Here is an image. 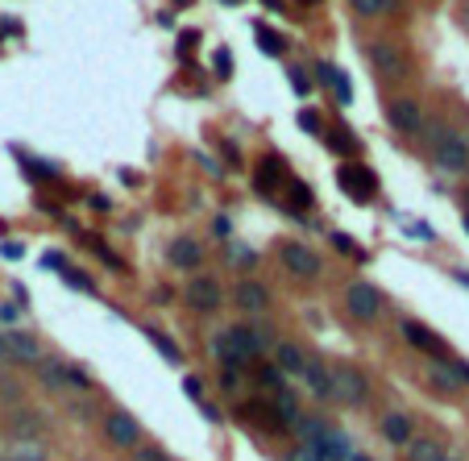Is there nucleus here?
Segmentation results:
<instances>
[{
    "label": "nucleus",
    "mask_w": 469,
    "mask_h": 461,
    "mask_svg": "<svg viewBox=\"0 0 469 461\" xmlns=\"http://www.w3.org/2000/svg\"><path fill=\"white\" fill-rule=\"evenodd\" d=\"M291 87H295L299 96H308V92H312V83H308V71H303V67H291Z\"/></svg>",
    "instance_id": "nucleus-33"
},
{
    "label": "nucleus",
    "mask_w": 469,
    "mask_h": 461,
    "mask_svg": "<svg viewBox=\"0 0 469 461\" xmlns=\"http://www.w3.org/2000/svg\"><path fill=\"white\" fill-rule=\"evenodd\" d=\"M299 129H303V133H320V129H324V125H320V112L303 108V112H299Z\"/></svg>",
    "instance_id": "nucleus-30"
},
{
    "label": "nucleus",
    "mask_w": 469,
    "mask_h": 461,
    "mask_svg": "<svg viewBox=\"0 0 469 461\" xmlns=\"http://www.w3.org/2000/svg\"><path fill=\"white\" fill-rule=\"evenodd\" d=\"M399 0H353V8L362 12V17H382V12H391Z\"/></svg>",
    "instance_id": "nucleus-25"
},
{
    "label": "nucleus",
    "mask_w": 469,
    "mask_h": 461,
    "mask_svg": "<svg viewBox=\"0 0 469 461\" xmlns=\"http://www.w3.org/2000/svg\"><path fill=\"white\" fill-rule=\"evenodd\" d=\"M382 437H387L391 445H407V441H412V420L399 416V412L387 416V420H382Z\"/></svg>",
    "instance_id": "nucleus-21"
},
{
    "label": "nucleus",
    "mask_w": 469,
    "mask_h": 461,
    "mask_svg": "<svg viewBox=\"0 0 469 461\" xmlns=\"http://www.w3.org/2000/svg\"><path fill=\"white\" fill-rule=\"evenodd\" d=\"M0 254H4L8 262H21V254H25V245H21V241H4V245H0Z\"/></svg>",
    "instance_id": "nucleus-36"
},
{
    "label": "nucleus",
    "mask_w": 469,
    "mask_h": 461,
    "mask_svg": "<svg viewBox=\"0 0 469 461\" xmlns=\"http://www.w3.org/2000/svg\"><path fill=\"white\" fill-rule=\"evenodd\" d=\"M466 233H469V212H466Z\"/></svg>",
    "instance_id": "nucleus-47"
},
{
    "label": "nucleus",
    "mask_w": 469,
    "mask_h": 461,
    "mask_svg": "<svg viewBox=\"0 0 469 461\" xmlns=\"http://www.w3.org/2000/svg\"><path fill=\"white\" fill-rule=\"evenodd\" d=\"M17 316H21V312H17V308H12V304H0V320H4V324H12V320H17Z\"/></svg>",
    "instance_id": "nucleus-39"
},
{
    "label": "nucleus",
    "mask_w": 469,
    "mask_h": 461,
    "mask_svg": "<svg viewBox=\"0 0 469 461\" xmlns=\"http://www.w3.org/2000/svg\"><path fill=\"white\" fill-rule=\"evenodd\" d=\"M316 75H320V79H328V87L337 92V100H341V104H349V100H353V87H349V75H345V71H337L333 62H316Z\"/></svg>",
    "instance_id": "nucleus-17"
},
{
    "label": "nucleus",
    "mask_w": 469,
    "mask_h": 461,
    "mask_svg": "<svg viewBox=\"0 0 469 461\" xmlns=\"http://www.w3.org/2000/svg\"><path fill=\"white\" fill-rule=\"evenodd\" d=\"M441 461H453V458H445V453H441Z\"/></svg>",
    "instance_id": "nucleus-48"
},
{
    "label": "nucleus",
    "mask_w": 469,
    "mask_h": 461,
    "mask_svg": "<svg viewBox=\"0 0 469 461\" xmlns=\"http://www.w3.org/2000/svg\"><path fill=\"white\" fill-rule=\"evenodd\" d=\"M4 354H8L12 362H25V366L42 362V349H37V341H33L29 333H8V337H4Z\"/></svg>",
    "instance_id": "nucleus-11"
},
{
    "label": "nucleus",
    "mask_w": 469,
    "mask_h": 461,
    "mask_svg": "<svg viewBox=\"0 0 469 461\" xmlns=\"http://www.w3.org/2000/svg\"><path fill=\"white\" fill-rule=\"evenodd\" d=\"M42 266H46V270H67V258H62V254H46Z\"/></svg>",
    "instance_id": "nucleus-38"
},
{
    "label": "nucleus",
    "mask_w": 469,
    "mask_h": 461,
    "mask_svg": "<svg viewBox=\"0 0 469 461\" xmlns=\"http://www.w3.org/2000/svg\"><path fill=\"white\" fill-rule=\"evenodd\" d=\"M328 146L337 154H353V137H345V133H328Z\"/></svg>",
    "instance_id": "nucleus-35"
},
{
    "label": "nucleus",
    "mask_w": 469,
    "mask_h": 461,
    "mask_svg": "<svg viewBox=\"0 0 469 461\" xmlns=\"http://www.w3.org/2000/svg\"><path fill=\"white\" fill-rule=\"evenodd\" d=\"M303 362H308V358H303V349H299V345H291V341L274 345V366L283 370V379H287V374H299V370H303Z\"/></svg>",
    "instance_id": "nucleus-18"
},
{
    "label": "nucleus",
    "mask_w": 469,
    "mask_h": 461,
    "mask_svg": "<svg viewBox=\"0 0 469 461\" xmlns=\"http://www.w3.org/2000/svg\"><path fill=\"white\" fill-rule=\"evenodd\" d=\"M183 299H187V308H195V312H216L224 295H220V283H216V279H204V275H200V279H191V283L183 287Z\"/></svg>",
    "instance_id": "nucleus-6"
},
{
    "label": "nucleus",
    "mask_w": 469,
    "mask_h": 461,
    "mask_svg": "<svg viewBox=\"0 0 469 461\" xmlns=\"http://www.w3.org/2000/svg\"><path fill=\"white\" fill-rule=\"evenodd\" d=\"M17 461H42V453H21Z\"/></svg>",
    "instance_id": "nucleus-44"
},
{
    "label": "nucleus",
    "mask_w": 469,
    "mask_h": 461,
    "mask_svg": "<svg viewBox=\"0 0 469 461\" xmlns=\"http://www.w3.org/2000/svg\"><path fill=\"white\" fill-rule=\"evenodd\" d=\"M42 383L46 387H67V366L62 362H42Z\"/></svg>",
    "instance_id": "nucleus-23"
},
{
    "label": "nucleus",
    "mask_w": 469,
    "mask_h": 461,
    "mask_svg": "<svg viewBox=\"0 0 469 461\" xmlns=\"http://www.w3.org/2000/svg\"><path fill=\"white\" fill-rule=\"evenodd\" d=\"M333 245H337L341 254H357V245H353V237H345V233H333Z\"/></svg>",
    "instance_id": "nucleus-37"
},
{
    "label": "nucleus",
    "mask_w": 469,
    "mask_h": 461,
    "mask_svg": "<svg viewBox=\"0 0 469 461\" xmlns=\"http://www.w3.org/2000/svg\"><path fill=\"white\" fill-rule=\"evenodd\" d=\"M370 62L378 67V75H387V79H395V83L412 79V62H407V54H403L399 46H391V42H374V46H370Z\"/></svg>",
    "instance_id": "nucleus-3"
},
{
    "label": "nucleus",
    "mask_w": 469,
    "mask_h": 461,
    "mask_svg": "<svg viewBox=\"0 0 469 461\" xmlns=\"http://www.w3.org/2000/svg\"><path fill=\"white\" fill-rule=\"evenodd\" d=\"M104 437H108L116 449H137V441H141V424H137L129 412H112V416L104 420Z\"/></svg>",
    "instance_id": "nucleus-7"
},
{
    "label": "nucleus",
    "mask_w": 469,
    "mask_h": 461,
    "mask_svg": "<svg viewBox=\"0 0 469 461\" xmlns=\"http://www.w3.org/2000/svg\"><path fill=\"white\" fill-rule=\"evenodd\" d=\"M403 337H407V345H416L420 354H432V358H441L445 354V341L428 329V324H416V320H403Z\"/></svg>",
    "instance_id": "nucleus-10"
},
{
    "label": "nucleus",
    "mask_w": 469,
    "mask_h": 461,
    "mask_svg": "<svg viewBox=\"0 0 469 461\" xmlns=\"http://www.w3.org/2000/svg\"><path fill=\"white\" fill-rule=\"evenodd\" d=\"M278 258H283V266H287L291 275H299V279H316V275H320L316 250H308V245H299V241H287V245L278 250Z\"/></svg>",
    "instance_id": "nucleus-5"
},
{
    "label": "nucleus",
    "mask_w": 469,
    "mask_h": 461,
    "mask_svg": "<svg viewBox=\"0 0 469 461\" xmlns=\"http://www.w3.org/2000/svg\"><path fill=\"white\" fill-rule=\"evenodd\" d=\"M254 183H258V191H262V195H270V191L283 183V162H278L274 154H266V158L258 162V171H254Z\"/></svg>",
    "instance_id": "nucleus-14"
},
{
    "label": "nucleus",
    "mask_w": 469,
    "mask_h": 461,
    "mask_svg": "<svg viewBox=\"0 0 469 461\" xmlns=\"http://www.w3.org/2000/svg\"><path fill=\"white\" fill-rule=\"evenodd\" d=\"M349 461H370V458H366V453H353V458H349Z\"/></svg>",
    "instance_id": "nucleus-46"
},
{
    "label": "nucleus",
    "mask_w": 469,
    "mask_h": 461,
    "mask_svg": "<svg viewBox=\"0 0 469 461\" xmlns=\"http://www.w3.org/2000/svg\"><path fill=\"white\" fill-rule=\"evenodd\" d=\"M200 258H204V250H200L195 241H187V237L170 245V262H175V266H183V270H195V266H200Z\"/></svg>",
    "instance_id": "nucleus-19"
},
{
    "label": "nucleus",
    "mask_w": 469,
    "mask_h": 461,
    "mask_svg": "<svg viewBox=\"0 0 469 461\" xmlns=\"http://www.w3.org/2000/svg\"><path fill=\"white\" fill-rule=\"evenodd\" d=\"M299 379L308 383V391H312L316 399H333V370H328V366H320V362H303Z\"/></svg>",
    "instance_id": "nucleus-12"
},
{
    "label": "nucleus",
    "mask_w": 469,
    "mask_h": 461,
    "mask_svg": "<svg viewBox=\"0 0 469 461\" xmlns=\"http://www.w3.org/2000/svg\"><path fill=\"white\" fill-rule=\"evenodd\" d=\"M216 67H220V75H229V71H233V62H229V54H224V50L216 54Z\"/></svg>",
    "instance_id": "nucleus-43"
},
{
    "label": "nucleus",
    "mask_w": 469,
    "mask_h": 461,
    "mask_svg": "<svg viewBox=\"0 0 469 461\" xmlns=\"http://www.w3.org/2000/svg\"><path fill=\"white\" fill-rule=\"evenodd\" d=\"M212 354H216V362H220L224 370H241V366H245V362L237 358V349H233V341H229V329L212 337Z\"/></svg>",
    "instance_id": "nucleus-20"
},
{
    "label": "nucleus",
    "mask_w": 469,
    "mask_h": 461,
    "mask_svg": "<svg viewBox=\"0 0 469 461\" xmlns=\"http://www.w3.org/2000/svg\"><path fill=\"white\" fill-rule=\"evenodd\" d=\"M432 383L441 387V391H457L461 383H457V374H453V366H445V362H436L432 366Z\"/></svg>",
    "instance_id": "nucleus-24"
},
{
    "label": "nucleus",
    "mask_w": 469,
    "mask_h": 461,
    "mask_svg": "<svg viewBox=\"0 0 469 461\" xmlns=\"http://www.w3.org/2000/svg\"><path fill=\"white\" fill-rule=\"evenodd\" d=\"M183 391H187L191 399H200V379H183Z\"/></svg>",
    "instance_id": "nucleus-42"
},
{
    "label": "nucleus",
    "mask_w": 469,
    "mask_h": 461,
    "mask_svg": "<svg viewBox=\"0 0 469 461\" xmlns=\"http://www.w3.org/2000/svg\"><path fill=\"white\" fill-rule=\"evenodd\" d=\"M391 125H395L399 133H416V129H424V112H420V104H416L412 96L391 100Z\"/></svg>",
    "instance_id": "nucleus-9"
},
{
    "label": "nucleus",
    "mask_w": 469,
    "mask_h": 461,
    "mask_svg": "<svg viewBox=\"0 0 469 461\" xmlns=\"http://www.w3.org/2000/svg\"><path fill=\"white\" fill-rule=\"evenodd\" d=\"M145 337H150V345H154V349H158L166 362H179V345H175L166 333H158V329H145Z\"/></svg>",
    "instance_id": "nucleus-22"
},
{
    "label": "nucleus",
    "mask_w": 469,
    "mask_h": 461,
    "mask_svg": "<svg viewBox=\"0 0 469 461\" xmlns=\"http://www.w3.org/2000/svg\"><path fill=\"white\" fill-rule=\"evenodd\" d=\"M345 304H349V316L362 320V324H370V320L382 316V291H378L374 283H349Z\"/></svg>",
    "instance_id": "nucleus-2"
},
{
    "label": "nucleus",
    "mask_w": 469,
    "mask_h": 461,
    "mask_svg": "<svg viewBox=\"0 0 469 461\" xmlns=\"http://www.w3.org/2000/svg\"><path fill=\"white\" fill-rule=\"evenodd\" d=\"M291 428L299 433V441H303V449H320V445H324V437L333 433V428H328L324 420H312V416H299V420H295Z\"/></svg>",
    "instance_id": "nucleus-15"
},
{
    "label": "nucleus",
    "mask_w": 469,
    "mask_h": 461,
    "mask_svg": "<svg viewBox=\"0 0 469 461\" xmlns=\"http://www.w3.org/2000/svg\"><path fill=\"white\" fill-rule=\"evenodd\" d=\"M237 304H241L245 312H266L270 295H266V287H262V283L245 279V283H237Z\"/></svg>",
    "instance_id": "nucleus-16"
},
{
    "label": "nucleus",
    "mask_w": 469,
    "mask_h": 461,
    "mask_svg": "<svg viewBox=\"0 0 469 461\" xmlns=\"http://www.w3.org/2000/svg\"><path fill=\"white\" fill-rule=\"evenodd\" d=\"M133 461H170V458L158 445H141V449H133Z\"/></svg>",
    "instance_id": "nucleus-29"
},
{
    "label": "nucleus",
    "mask_w": 469,
    "mask_h": 461,
    "mask_svg": "<svg viewBox=\"0 0 469 461\" xmlns=\"http://www.w3.org/2000/svg\"><path fill=\"white\" fill-rule=\"evenodd\" d=\"M291 204H295V208H308V204H312L308 183H291Z\"/></svg>",
    "instance_id": "nucleus-34"
},
{
    "label": "nucleus",
    "mask_w": 469,
    "mask_h": 461,
    "mask_svg": "<svg viewBox=\"0 0 469 461\" xmlns=\"http://www.w3.org/2000/svg\"><path fill=\"white\" fill-rule=\"evenodd\" d=\"M183 4H187V0H183Z\"/></svg>",
    "instance_id": "nucleus-50"
},
{
    "label": "nucleus",
    "mask_w": 469,
    "mask_h": 461,
    "mask_svg": "<svg viewBox=\"0 0 469 461\" xmlns=\"http://www.w3.org/2000/svg\"><path fill=\"white\" fill-rule=\"evenodd\" d=\"M453 374H457V383H469V362H453Z\"/></svg>",
    "instance_id": "nucleus-41"
},
{
    "label": "nucleus",
    "mask_w": 469,
    "mask_h": 461,
    "mask_svg": "<svg viewBox=\"0 0 469 461\" xmlns=\"http://www.w3.org/2000/svg\"><path fill=\"white\" fill-rule=\"evenodd\" d=\"M287 461H320V458H316L312 449H303V445H299V449H295V453H291V458H287Z\"/></svg>",
    "instance_id": "nucleus-40"
},
{
    "label": "nucleus",
    "mask_w": 469,
    "mask_h": 461,
    "mask_svg": "<svg viewBox=\"0 0 469 461\" xmlns=\"http://www.w3.org/2000/svg\"><path fill=\"white\" fill-rule=\"evenodd\" d=\"M62 279H67V287H75V291H91V279L79 275V270H71V266L62 270Z\"/></svg>",
    "instance_id": "nucleus-31"
},
{
    "label": "nucleus",
    "mask_w": 469,
    "mask_h": 461,
    "mask_svg": "<svg viewBox=\"0 0 469 461\" xmlns=\"http://www.w3.org/2000/svg\"><path fill=\"white\" fill-rule=\"evenodd\" d=\"M466 204H469V191H466Z\"/></svg>",
    "instance_id": "nucleus-49"
},
{
    "label": "nucleus",
    "mask_w": 469,
    "mask_h": 461,
    "mask_svg": "<svg viewBox=\"0 0 469 461\" xmlns=\"http://www.w3.org/2000/svg\"><path fill=\"white\" fill-rule=\"evenodd\" d=\"M229 341H233V349H237V358H241V362H254V358L262 354V337H258L254 329H245V324L229 329Z\"/></svg>",
    "instance_id": "nucleus-13"
},
{
    "label": "nucleus",
    "mask_w": 469,
    "mask_h": 461,
    "mask_svg": "<svg viewBox=\"0 0 469 461\" xmlns=\"http://www.w3.org/2000/svg\"><path fill=\"white\" fill-rule=\"evenodd\" d=\"M258 383H262V387L283 391V370H278V366H258Z\"/></svg>",
    "instance_id": "nucleus-28"
},
{
    "label": "nucleus",
    "mask_w": 469,
    "mask_h": 461,
    "mask_svg": "<svg viewBox=\"0 0 469 461\" xmlns=\"http://www.w3.org/2000/svg\"><path fill=\"white\" fill-rule=\"evenodd\" d=\"M407 445H412V461H441L436 441H407Z\"/></svg>",
    "instance_id": "nucleus-26"
},
{
    "label": "nucleus",
    "mask_w": 469,
    "mask_h": 461,
    "mask_svg": "<svg viewBox=\"0 0 469 461\" xmlns=\"http://www.w3.org/2000/svg\"><path fill=\"white\" fill-rule=\"evenodd\" d=\"M67 387H79V391H87V387H91L87 370H79V366H67Z\"/></svg>",
    "instance_id": "nucleus-32"
},
{
    "label": "nucleus",
    "mask_w": 469,
    "mask_h": 461,
    "mask_svg": "<svg viewBox=\"0 0 469 461\" xmlns=\"http://www.w3.org/2000/svg\"><path fill=\"white\" fill-rule=\"evenodd\" d=\"M428 137H432V150H436L441 171H449V175H466V171H469V146H466V137H457V133H449V129H441V125H432V129H428Z\"/></svg>",
    "instance_id": "nucleus-1"
},
{
    "label": "nucleus",
    "mask_w": 469,
    "mask_h": 461,
    "mask_svg": "<svg viewBox=\"0 0 469 461\" xmlns=\"http://www.w3.org/2000/svg\"><path fill=\"white\" fill-rule=\"evenodd\" d=\"M0 362H8V354H4V337H0Z\"/></svg>",
    "instance_id": "nucleus-45"
},
{
    "label": "nucleus",
    "mask_w": 469,
    "mask_h": 461,
    "mask_svg": "<svg viewBox=\"0 0 469 461\" xmlns=\"http://www.w3.org/2000/svg\"><path fill=\"white\" fill-rule=\"evenodd\" d=\"M341 191L357 204H370L374 200V171L370 166H345L341 171Z\"/></svg>",
    "instance_id": "nucleus-8"
},
{
    "label": "nucleus",
    "mask_w": 469,
    "mask_h": 461,
    "mask_svg": "<svg viewBox=\"0 0 469 461\" xmlns=\"http://www.w3.org/2000/svg\"><path fill=\"white\" fill-rule=\"evenodd\" d=\"M254 33H258V42H262V50H266V54H283V37H278L274 29H266V25H254Z\"/></svg>",
    "instance_id": "nucleus-27"
},
{
    "label": "nucleus",
    "mask_w": 469,
    "mask_h": 461,
    "mask_svg": "<svg viewBox=\"0 0 469 461\" xmlns=\"http://www.w3.org/2000/svg\"><path fill=\"white\" fill-rule=\"evenodd\" d=\"M333 399H341V403H366V399H370L366 374H362V370H349V366L333 370Z\"/></svg>",
    "instance_id": "nucleus-4"
}]
</instances>
